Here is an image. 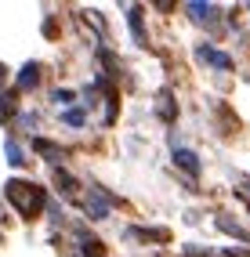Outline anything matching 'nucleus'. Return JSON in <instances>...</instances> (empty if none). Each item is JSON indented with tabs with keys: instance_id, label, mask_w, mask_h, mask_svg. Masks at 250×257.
Instances as JSON below:
<instances>
[{
	"instance_id": "obj_3",
	"label": "nucleus",
	"mask_w": 250,
	"mask_h": 257,
	"mask_svg": "<svg viewBox=\"0 0 250 257\" xmlns=\"http://www.w3.org/2000/svg\"><path fill=\"white\" fill-rule=\"evenodd\" d=\"M37 83V65H26L22 69V87H33Z\"/></svg>"
},
{
	"instance_id": "obj_4",
	"label": "nucleus",
	"mask_w": 250,
	"mask_h": 257,
	"mask_svg": "<svg viewBox=\"0 0 250 257\" xmlns=\"http://www.w3.org/2000/svg\"><path fill=\"white\" fill-rule=\"evenodd\" d=\"M0 80H4V65H0Z\"/></svg>"
},
{
	"instance_id": "obj_2",
	"label": "nucleus",
	"mask_w": 250,
	"mask_h": 257,
	"mask_svg": "<svg viewBox=\"0 0 250 257\" xmlns=\"http://www.w3.org/2000/svg\"><path fill=\"white\" fill-rule=\"evenodd\" d=\"M178 167H185V170H196V156H192V152H178Z\"/></svg>"
},
{
	"instance_id": "obj_1",
	"label": "nucleus",
	"mask_w": 250,
	"mask_h": 257,
	"mask_svg": "<svg viewBox=\"0 0 250 257\" xmlns=\"http://www.w3.org/2000/svg\"><path fill=\"white\" fill-rule=\"evenodd\" d=\"M8 199L19 207V214L33 217V214L44 207V188L33 185V181H11V185H8Z\"/></svg>"
}]
</instances>
